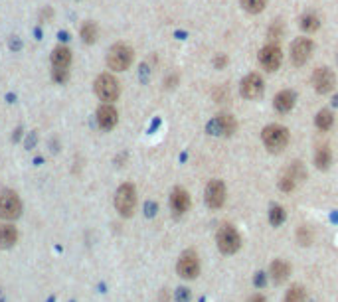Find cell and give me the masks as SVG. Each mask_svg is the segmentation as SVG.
Returning <instances> with one entry per match:
<instances>
[{"instance_id": "cell-30", "label": "cell", "mask_w": 338, "mask_h": 302, "mask_svg": "<svg viewBox=\"0 0 338 302\" xmlns=\"http://www.w3.org/2000/svg\"><path fill=\"white\" fill-rule=\"evenodd\" d=\"M188 298H190L188 288H178V292H176V300H178V302H188Z\"/></svg>"}, {"instance_id": "cell-29", "label": "cell", "mask_w": 338, "mask_h": 302, "mask_svg": "<svg viewBox=\"0 0 338 302\" xmlns=\"http://www.w3.org/2000/svg\"><path fill=\"white\" fill-rule=\"evenodd\" d=\"M279 38H281V24H275L269 30V40L273 42V40H279Z\"/></svg>"}, {"instance_id": "cell-10", "label": "cell", "mask_w": 338, "mask_h": 302, "mask_svg": "<svg viewBox=\"0 0 338 302\" xmlns=\"http://www.w3.org/2000/svg\"><path fill=\"white\" fill-rule=\"evenodd\" d=\"M200 273V261L194 251H186L178 261V275L184 279H194Z\"/></svg>"}, {"instance_id": "cell-14", "label": "cell", "mask_w": 338, "mask_h": 302, "mask_svg": "<svg viewBox=\"0 0 338 302\" xmlns=\"http://www.w3.org/2000/svg\"><path fill=\"white\" fill-rule=\"evenodd\" d=\"M305 178V170H303V166L299 164V162H295L291 168H289L283 176H281V182H279V186H281V190L283 192H291V190H295V186H297V182L299 180H303Z\"/></svg>"}, {"instance_id": "cell-2", "label": "cell", "mask_w": 338, "mask_h": 302, "mask_svg": "<svg viewBox=\"0 0 338 302\" xmlns=\"http://www.w3.org/2000/svg\"><path fill=\"white\" fill-rule=\"evenodd\" d=\"M263 144L267 146V150L271 152H281V150L289 144V130L281 125H269L263 129Z\"/></svg>"}, {"instance_id": "cell-8", "label": "cell", "mask_w": 338, "mask_h": 302, "mask_svg": "<svg viewBox=\"0 0 338 302\" xmlns=\"http://www.w3.org/2000/svg\"><path fill=\"white\" fill-rule=\"evenodd\" d=\"M206 204L208 208L212 210H218L224 206V201H225V186L222 180H212L208 186H206Z\"/></svg>"}, {"instance_id": "cell-17", "label": "cell", "mask_w": 338, "mask_h": 302, "mask_svg": "<svg viewBox=\"0 0 338 302\" xmlns=\"http://www.w3.org/2000/svg\"><path fill=\"white\" fill-rule=\"evenodd\" d=\"M273 105L279 113H289L293 107H295V93L293 91H281L275 101H273Z\"/></svg>"}, {"instance_id": "cell-28", "label": "cell", "mask_w": 338, "mask_h": 302, "mask_svg": "<svg viewBox=\"0 0 338 302\" xmlns=\"http://www.w3.org/2000/svg\"><path fill=\"white\" fill-rule=\"evenodd\" d=\"M52 77H54V81H58V83H66L68 77H69V69H68V67H54V69H52Z\"/></svg>"}, {"instance_id": "cell-21", "label": "cell", "mask_w": 338, "mask_h": 302, "mask_svg": "<svg viewBox=\"0 0 338 302\" xmlns=\"http://www.w3.org/2000/svg\"><path fill=\"white\" fill-rule=\"evenodd\" d=\"M330 160H332V154H330L328 146H318L316 154H315V164H316V168L326 170V168L330 166Z\"/></svg>"}, {"instance_id": "cell-5", "label": "cell", "mask_w": 338, "mask_h": 302, "mask_svg": "<svg viewBox=\"0 0 338 302\" xmlns=\"http://www.w3.org/2000/svg\"><path fill=\"white\" fill-rule=\"evenodd\" d=\"M22 214V201L16 192L2 190L0 192V217L2 219H16Z\"/></svg>"}, {"instance_id": "cell-27", "label": "cell", "mask_w": 338, "mask_h": 302, "mask_svg": "<svg viewBox=\"0 0 338 302\" xmlns=\"http://www.w3.org/2000/svg\"><path fill=\"white\" fill-rule=\"evenodd\" d=\"M269 221H271V225H281L283 221H285V212H283V208L281 206H273L271 208V212H269Z\"/></svg>"}, {"instance_id": "cell-13", "label": "cell", "mask_w": 338, "mask_h": 302, "mask_svg": "<svg viewBox=\"0 0 338 302\" xmlns=\"http://www.w3.org/2000/svg\"><path fill=\"white\" fill-rule=\"evenodd\" d=\"M95 117H97L99 129H103V130H111L117 125V121H119V113H117V109L111 103H103L97 109V115H95Z\"/></svg>"}, {"instance_id": "cell-1", "label": "cell", "mask_w": 338, "mask_h": 302, "mask_svg": "<svg viewBox=\"0 0 338 302\" xmlns=\"http://www.w3.org/2000/svg\"><path fill=\"white\" fill-rule=\"evenodd\" d=\"M95 93H97V97L101 101H105V103H113V101H117L121 95V85L111 73H101L97 79H95Z\"/></svg>"}, {"instance_id": "cell-22", "label": "cell", "mask_w": 338, "mask_h": 302, "mask_svg": "<svg viewBox=\"0 0 338 302\" xmlns=\"http://www.w3.org/2000/svg\"><path fill=\"white\" fill-rule=\"evenodd\" d=\"M332 123H334V117H332V113H330L328 109L318 111L316 117H315V125H316L320 130H328V129L332 127Z\"/></svg>"}, {"instance_id": "cell-31", "label": "cell", "mask_w": 338, "mask_h": 302, "mask_svg": "<svg viewBox=\"0 0 338 302\" xmlns=\"http://www.w3.org/2000/svg\"><path fill=\"white\" fill-rule=\"evenodd\" d=\"M225 64H227V58H225V56H218V58H216V67L222 69Z\"/></svg>"}, {"instance_id": "cell-12", "label": "cell", "mask_w": 338, "mask_h": 302, "mask_svg": "<svg viewBox=\"0 0 338 302\" xmlns=\"http://www.w3.org/2000/svg\"><path fill=\"white\" fill-rule=\"evenodd\" d=\"M334 73L328 69V67H318L315 69L313 73V85L316 89V93L324 95V93H330L334 89Z\"/></svg>"}, {"instance_id": "cell-7", "label": "cell", "mask_w": 338, "mask_h": 302, "mask_svg": "<svg viewBox=\"0 0 338 302\" xmlns=\"http://www.w3.org/2000/svg\"><path fill=\"white\" fill-rule=\"evenodd\" d=\"M281 62H283V54H281V47L277 43H267L261 47L259 52V64L263 65V69L267 71H277L281 67Z\"/></svg>"}, {"instance_id": "cell-18", "label": "cell", "mask_w": 338, "mask_h": 302, "mask_svg": "<svg viewBox=\"0 0 338 302\" xmlns=\"http://www.w3.org/2000/svg\"><path fill=\"white\" fill-rule=\"evenodd\" d=\"M71 64V52L66 45H58L52 52V65L54 67H69Z\"/></svg>"}, {"instance_id": "cell-3", "label": "cell", "mask_w": 338, "mask_h": 302, "mask_svg": "<svg viewBox=\"0 0 338 302\" xmlns=\"http://www.w3.org/2000/svg\"><path fill=\"white\" fill-rule=\"evenodd\" d=\"M133 64V49L127 43H115L107 54V65L113 71H125Z\"/></svg>"}, {"instance_id": "cell-25", "label": "cell", "mask_w": 338, "mask_h": 302, "mask_svg": "<svg viewBox=\"0 0 338 302\" xmlns=\"http://www.w3.org/2000/svg\"><path fill=\"white\" fill-rule=\"evenodd\" d=\"M301 28H303L305 32H316V30L320 28V22H318V18H316L315 14H305V16L301 18Z\"/></svg>"}, {"instance_id": "cell-23", "label": "cell", "mask_w": 338, "mask_h": 302, "mask_svg": "<svg viewBox=\"0 0 338 302\" xmlns=\"http://www.w3.org/2000/svg\"><path fill=\"white\" fill-rule=\"evenodd\" d=\"M79 34H81V40L85 43H93L95 40H97V26H95V22H83Z\"/></svg>"}, {"instance_id": "cell-15", "label": "cell", "mask_w": 338, "mask_h": 302, "mask_svg": "<svg viewBox=\"0 0 338 302\" xmlns=\"http://www.w3.org/2000/svg\"><path fill=\"white\" fill-rule=\"evenodd\" d=\"M235 119L231 117V115H225V113H222V115H218L212 123H210V130L214 132V134H224V136H229V134H233L235 132Z\"/></svg>"}, {"instance_id": "cell-16", "label": "cell", "mask_w": 338, "mask_h": 302, "mask_svg": "<svg viewBox=\"0 0 338 302\" xmlns=\"http://www.w3.org/2000/svg\"><path fill=\"white\" fill-rule=\"evenodd\" d=\"M170 208L174 210V214H184L190 208V195L184 188H176L170 195Z\"/></svg>"}, {"instance_id": "cell-24", "label": "cell", "mask_w": 338, "mask_h": 302, "mask_svg": "<svg viewBox=\"0 0 338 302\" xmlns=\"http://www.w3.org/2000/svg\"><path fill=\"white\" fill-rule=\"evenodd\" d=\"M305 298H307L305 288L299 286V284L291 286V288H289V292L285 294V302H305Z\"/></svg>"}, {"instance_id": "cell-9", "label": "cell", "mask_w": 338, "mask_h": 302, "mask_svg": "<svg viewBox=\"0 0 338 302\" xmlns=\"http://www.w3.org/2000/svg\"><path fill=\"white\" fill-rule=\"evenodd\" d=\"M313 54V42L309 38H297L291 45V60L295 65H305Z\"/></svg>"}, {"instance_id": "cell-6", "label": "cell", "mask_w": 338, "mask_h": 302, "mask_svg": "<svg viewBox=\"0 0 338 302\" xmlns=\"http://www.w3.org/2000/svg\"><path fill=\"white\" fill-rule=\"evenodd\" d=\"M218 247H220L222 253H225V255L235 253V251L241 247V237H239V233L235 231V227L224 225V227L218 231Z\"/></svg>"}, {"instance_id": "cell-20", "label": "cell", "mask_w": 338, "mask_h": 302, "mask_svg": "<svg viewBox=\"0 0 338 302\" xmlns=\"http://www.w3.org/2000/svg\"><path fill=\"white\" fill-rule=\"evenodd\" d=\"M289 273H291V267H289L285 261H275L271 265V277L275 282H283L289 277Z\"/></svg>"}, {"instance_id": "cell-26", "label": "cell", "mask_w": 338, "mask_h": 302, "mask_svg": "<svg viewBox=\"0 0 338 302\" xmlns=\"http://www.w3.org/2000/svg\"><path fill=\"white\" fill-rule=\"evenodd\" d=\"M241 6L251 14H259L265 8V0H241Z\"/></svg>"}, {"instance_id": "cell-19", "label": "cell", "mask_w": 338, "mask_h": 302, "mask_svg": "<svg viewBox=\"0 0 338 302\" xmlns=\"http://www.w3.org/2000/svg\"><path fill=\"white\" fill-rule=\"evenodd\" d=\"M18 239V231L14 225H2L0 227V247H12Z\"/></svg>"}, {"instance_id": "cell-11", "label": "cell", "mask_w": 338, "mask_h": 302, "mask_svg": "<svg viewBox=\"0 0 338 302\" xmlns=\"http://www.w3.org/2000/svg\"><path fill=\"white\" fill-rule=\"evenodd\" d=\"M263 79L257 75V73H249L248 77H244V81H241V95H244L246 99H259L263 95Z\"/></svg>"}, {"instance_id": "cell-32", "label": "cell", "mask_w": 338, "mask_h": 302, "mask_svg": "<svg viewBox=\"0 0 338 302\" xmlns=\"http://www.w3.org/2000/svg\"><path fill=\"white\" fill-rule=\"evenodd\" d=\"M251 302H267V300H265L263 296H253V300H251Z\"/></svg>"}, {"instance_id": "cell-4", "label": "cell", "mask_w": 338, "mask_h": 302, "mask_svg": "<svg viewBox=\"0 0 338 302\" xmlns=\"http://www.w3.org/2000/svg\"><path fill=\"white\" fill-rule=\"evenodd\" d=\"M135 206H136V190L133 184H123L117 194H115V208L121 216L129 217L133 216L135 212Z\"/></svg>"}]
</instances>
